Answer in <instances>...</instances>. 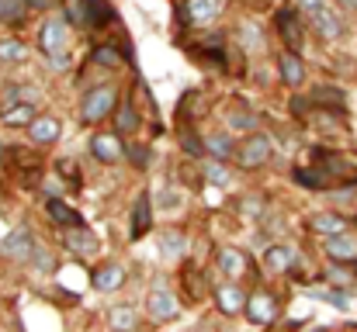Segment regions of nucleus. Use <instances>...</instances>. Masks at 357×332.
<instances>
[{
    "instance_id": "nucleus-1",
    "label": "nucleus",
    "mask_w": 357,
    "mask_h": 332,
    "mask_svg": "<svg viewBox=\"0 0 357 332\" xmlns=\"http://www.w3.org/2000/svg\"><path fill=\"white\" fill-rule=\"evenodd\" d=\"M112 111H115V87H94V90H87V97L80 104V118L94 125V121L108 118Z\"/></svg>"
},
{
    "instance_id": "nucleus-2",
    "label": "nucleus",
    "mask_w": 357,
    "mask_h": 332,
    "mask_svg": "<svg viewBox=\"0 0 357 332\" xmlns=\"http://www.w3.org/2000/svg\"><path fill=\"white\" fill-rule=\"evenodd\" d=\"M271 156H274V149H271V139L267 135H250V139H243V145L236 149V163L243 170L264 166Z\"/></svg>"
},
{
    "instance_id": "nucleus-3",
    "label": "nucleus",
    "mask_w": 357,
    "mask_h": 332,
    "mask_svg": "<svg viewBox=\"0 0 357 332\" xmlns=\"http://www.w3.org/2000/svg\"><path fill=\"white\" fill-rule=\"evenodd\" d=\"M309 21H312V28L319 31V38H340V35H344V21H340V14H337L333 7H316V10L309 14Z\"/></svg>"
},
{
    "instance_id": "nucleus-4",
    "label": "nucleus",
    "mask_w": 357,
    "mask_h": 332,
    "mask_svg": "<svg viewBox=\"0 0 357 332\" xmlns=\"http://www.w3.org/2000/svg\"><path fill=\"white\" fill-rule=\"evenodd\" d=\"M63 45H66V17H49V21L42 24V49H45L49 59H52V56L63 52Z\"/></svg>"
},
{
    "instance_id": "nucleus-5",
    "label": "nucleus",
    "mask_w": 357,
    "mask_h": 332,
    "mask_svg": "<svg viewBox=\"0 0 357 332\" xmlns=\"http://www.w3.org/2000/svg\"><path fill=\"white\" fill-rule=\"evenodd\" d=\"M146 312H149L156 322H170V319L177 315V301H174L170 291L156 287V291H149V298H146Z\"/></svg>"
},
{
    "instance_id": "nucleus-6",
    "label": "nucleus",
    "mask_w": 357,
    "mask_h": 332,
    "mask_svg": "<svg viewBox=\"0 0 357 332\" xmlns=\"http://www.w3.org/2000/svg\"><path fill=\"white\" fill-rule=\"evenodd\" d=\"M274 298L271 294H264V291H253L250 298H246V315H250V322H257V326H267V322H274Z\"/></svg>"
},
{
    "instance_id": "nucleus-7",
    "label": "nucleus",
    "mask_w": 357,
    "mask_h": 332,
    "mask_svg": "<svg viewBox=\"0 0 357 332\" xmlns=\"http://www.w3.org/2000/svg\"><path fill=\"white\" fill-rule=\"evenodd\" d=\"M98 291H119L121 284H125V274H121V267H115V263H105V267H98L94 270V280H91Z\"/></svg>"
},
{
    "instance_id": "nucleus-8",
    "label": "nucleus",
    "mask_w": 357,
    "mask_h": 332,
    "mask_svg": "<svg viewBox=\"0 0 357 332\" xmlns=\"http://www.w3.org/2000/svg\"><path fill=\"white\" fill-rule=\"evenodd\" d=\"M215 301H219V312H222V315H236V312H243V308H246V294L239 291L236 284H226V287H219Z\"/></svg>"
},
{
    "instance_id": "nucleus-9",
    "label": "nucleus",
    "mask_w": 357,
    "mask_h": 332,
    "mask_svg": "<svg viewBox=\"0 0 357 332\" xmlns=\"http://www.w3.org/2000/svg\"><path fill=\"white\" fill-rule=\"evenodd\" d=\"M45 212H49V219L59 221L63 228H84V219H80V212H73L70 205H63L59 198H52L49 205H45Z\"/></svg>"
},
{
    "instance_id": "nucleus-10",
    "label": "nucleus",
    "mask_w": 357,
    "mask_h": 332,
    "mask_svg": "<svg viewBox=\"0 0 357 332\" xmlns=\"http://www.w3.org/2000/svg\"><path fill=\"white\" fill-rule=\"evenodd\" d=\"M278 28H281V38L288 42V49L295 52V49L302 45V24H298L295 10H281V14H278Z\"/></svg>"
},
{
    "instance_id": "nucleus-11",
    "label": "nucleus",
    "mask_w": 357,
    "mask_h": 332,
    "mask_svg": "<svg viewBox=\"0 0 357 332\" xmlns=\"http://www.w3.org/2000/svg\"><path fill=\"white\" fill-rule=\"evenodd\" d=\"M219 14V0H184V17L195 24H205Z\"/></svg>"
},
{
    "instance_id": "nucleus-12",
    "label": "nucleus",
    "mask_w": 357,
    "mask_h": 332,
    "mask_svg": "<svg viewBox=\"0 0 357 332\" xmlns=\"http://www.w3.org/2000/svg\"><path fill=\"white\" fill-rule=\"evenodd\" d=\"M149 225H153V205H149V194H142V198L135 201V212H132V239L146 235Z\"/></svg>"
},
{
    "instance_id": "nucleus-13",
    "label": "nucleus",
    "mask_w": 357,
    "mask_h": 332,
    "mask_svg": "<svg viewBox=\"0 0 357 332\" xmlns=\"http://www.w3.org/2000/svg\"><path fill=\"white\" fill-rule=\"evenodd\" d=\"M219 267H222L226 277H243L246 274V256L233 246H226V249H219Z\"/></svg>"
},
{
    "instance_id": "nucleus-14",
    "label": "nucleus",
    "mask_w": 357,
    "mask_h": 332,
    "mask_svg": "<svg viewBox=\"0 0 357 332\" xmlns=\"http://www.w3.org/2000/svg\"><path fill=\"white\" fill-rule=\"evenodd\" d=\"M281 80L291 84V87H298L305 80V66H302V59L295 52H281Z\"/></svg>"
},
{
    "instance_id": "nucleus-15",
    "label": "nucleus",
    "mask_w": 357,
    "mask_h": 332,
    "mask_svg": "<svg viewBox=\"0 0 357 332\" xmlns=\"http://www.w3.org/2000/svg\"><path fill=\"white\" fill-rule=\"evenodd\" d=\"M0 121L10 125V128L31 125V121H35V108H31V104H7V108L0 111Z\"/></svg>"
},
{
    "instance_id": "nucleus-16",
    "label": "nucleus",
    "mask_w": 357,
    "mask_h": 332,
    "mask_svg": "<svg viewBox=\"0 0 357 332\" xmlns=\"http://www.w3.org/2000/svg\"><path fill=\"white\" fill-rule=\"evenodd\" d=\"M28 132H31L35 142L45 145V142H56V139H59V121H56V118H35V121L28 125Z\"/></svg>"
},
{
    "instance_id": "nucleus-17",
    "label": "nucleus",
    "mask_w": 357,
    "mask_h": 332,
    "mask_svg": "<svg viewBox=\"0 0 357 332\" xmlns=\"http://www.w3.org/2000/svg\"><path fill=\"white\" fill-rule=\"evenodd\" d=\"M326 253H330V260H337V263H351V260H357V246L351 239H344V235H333V239L326 242Z\"/></svg>"
},
{
    "instance_id": "nucleus-18",
    "label": "nucleus",
    "mask_w": 357,
    "mask_h": 332,
    "mask_svg": "<svg viewBox=\"0 0 357 332\" xmlns=\"http://www.w3.org/2000/svg\"><path fill=\"white\" fill-rule=\"evenodd\" d=\"M309 228L333 239V235H344V232H347V221L340 219V215H316V219L309 221Z\"/></svg>"
},
{
    "instance_id": "nucleus-19",
    "label": "nucleus",
    "mask_w": 357,
    "mask_h": 332,
    "mask_svg": "<svg viewBox=\"0 0 357 332\" xmlns=\"http://www.w3.org/2000/svg\"><path fill=\"white\" fill-rule=\"evenodd\" d=\"M63 242H66V249H73V253H94V235H91L87 228H66V232H63Z\"/></svg>"
},
{
    "instance_id": "nucleus-20",
    "label": "nucleus",
    "mask_w": 357,
    "mask_h": 332,
    "mask_svg": "<svg viewBox=\"0 0 357 332\" xmlns=\"http://www.w3.org/2000/svg\"><path fill=\"white\" fill-rule=\"evenodd\" d=\"M91 149H94V156L105 159V163H115V159L121 156V145H119L115 135H98V139L91 142Z\"/></svg>"
},
{
    "instance_id": "nucleus-21",
    "label": "nucleus",
    "mask_w": 357,
    "mask_h": 332,
    "mask_svg": "<svg viewBox=\"0 0 357 332\" xmlns=\"http://www.w3.org/2000/svg\"><path fill=\"white\" fill-rule=\"evenodd\" d=\"M3 249H7V256H14V260L28 256V253H31V235H28V228H17V232L3 242Z\"/></svg>"
},
{
    "instance_id": "nucleus-22",
    "label": "nucleus",
    "mask_w": 357,
    "mask_h": 332,
    "mask_svg": "<svg viewBox=\"0 0 357 332\" xmlns=\"http://www.w3.org/2000/svg\"><path fill=\"white\" fill-rule=\"evenodd\" d=\"M291 263H295V249H291V246H271V249H267V267H271V270L281 274V270H288Z\"/></svg>"
},
{
    "instance_id": "nucleus-23",
    "label": "nucleus",
    "mask_w": 357,
    "mask_h": 332,
    "mask_svg": "<svg viewBox=\"0 0 357 332\" xmlns=\"http://www.w3.org/2000/svg\"><path fill=\"white\" fill-rule=\"evenodd\" d=\"M105 21H112V7L105 0H87V28H101Z\"/></svg>"
},
{
    "instance_id": "nucleus-24",
    "label": "nucleus",
    "mask_w": 357,
    "mask_h": 332,
    "mask_svg": "<svg viewBox=\"0 0 357 332\" xmlns=\"http://www.w3.org/2000/svg\"><path fill=\"white\" fill-rule=\"evenodd\" d=\"M295 180H298L302 187H316V191L330 187V177H326L323 170H295Z\"/></svg>"
},
{
    "instance_id": "nucleus-25",
    "label": "nucleus",
    "mask_w": 357,
    "mask_h": 332,
    "mask_svg": "<svg viewBox=\"0 0 357 332\" xmlns=\"http://www.w3.org/2000/svg\"><path fill=\"white\" fill-rule=\"evenodd\" d=\"M94 63L105 66V70H115V66H121V52L115 45H98L94 49Z\"/></svg>"
},
{
    "instance_id": "nucleus-26",
    "label": "nucleus",
    "mask_w": 357,
    "mask_h": 332,
    "mask_svg": "<svg viewBox=\"0 0 357 332\" xmlns=\"http://www.w3.org/2000/svg\"><path fill=\"white\" fill-rule=\"evenodd\" d=\"M112 326H115V332H132L135 329V312L125 308V305L115 308V312H112Z\"/></svg>"
},
{
    "instance_id": "nucleus-27",
    "label": "nucleus",
    "mask_w": 357,
    "mask_h": 332,
    "mask_svg": "<svg viewBox=\"0 0 357 332\" xmlns=\"http://www.w3.org/2000/svg\"><path fill=\"white\" fill-rule=\"evenodd\" d=\"M24 59V45L21 42H0V63H21Z\"/></svg>"
},
{
    "instance_id": "nucleus-28",
    "label": "nucleus",
    "mask_w": 357,
    "mask_h": 332,
    "mask_svg": "<svg viewBox=\"0 0 357 332\" xmlns=\"http://www.w3.org/2000/svg\"><path fill=\"white\" fill-rule=\"evenodd\" d=\"M66 17L80 28H87V0H66Z\"/></svg>"
},
{
    "instance_id": "nucleus-29",
    "label": "nucleus",
    "mask_w": 357,
    "mask_h": 332,
    "mask_svg": "<svg viewBox=\"0 0 357 332\" xmlns=\"http://www.w3.org/2000/svg\"><path fill=\"white\" fill-rule=\"evenodd\" d=\"M181 246H184V235H181V232H167V235L160 239L163 256H181Z\"/></svg>"
},
{
    "instance_id": "nucleus-30",
    "label": "nucleus",
    "mask_w": 357,
    "mask_h": 332,
    "mask_svg": "<svg viewBox=\"0 0 357 332\" xmlns=\"http://www.w3.org/2000/svg\"><path fill=\"white\" fill-rule=\"evenodd\" d=\"M21 10H24V0H0V21H17L21 17Z\"/></svg>"
},
{
    "instance_id": "nucleus-31",
    "label": "nucleus",
    "mask_w": 357,
    "mask_h": 332,
    "mask_svg": "<svg viewBox=\"0 0 357 332\" xmlns=\"http://www.w3.org/2000/svg\"><path fill=\"white\" fill-rule=\"evenodd\" d=\"M208 149H212L219 159H229V156H233V142H229L226 135H212V139H208Z\"/></svg>"
},
{
    "instance_id": "nucleus-32",
    "label": "nucleus",
    "mask_w": 357,
    "mask_h": 332,
    "mask_svg": "<svg viewBox=\"0 0 357 332\" xmlns=\"http://www.w3.org/2000/svg\"><path fill=\"white\" fill-rule=\"evenodd\" d=\"M135 125H139V114H135V108H132V104H125V108L119 111V121H115V128H119V132H132Z\"/></svg>"
},
{
    "instance_id": "nucleus-33",
    "label": "nucleus",
    "mask_w": 357,
    "mask_h": 332,
    "mask_svg": "<svg viewBox=\"0 0 357 332\" xmlns=\"http://www.w3.org/2000/svg\"><path fill=\"white\" fill-rule=\"evenodd\" d=\"M205 173H208V180H212L215 187H226V184H229V173L222 170V163H208Z\"/></svg>"
},
{
    "instance_id": "nucleus-34",
    "label": "nucleus",
    "mask_w": 357,
    "mask_h": 332,
    "mask_svg": "<svg viewBox=\"0 0 357 332\" xmlns=\"http://www.w3.org/2000/svg\"><path fill=\"white\" fill-rule=\"evenodd\" d=\"M312 101H330V104H344V94H340V90H330V87H319V90H312Z\"/></svg>"
},
{
    "instance_id": "nucleus-35",
    "label": "nucleus",
    "mask_w": 357,
    "mask_h": 332,
    "mask_svg": "<svg viewBox=\"0 0 357 332\" xmlns=\"http://www.w3.org/2000/svg\"><path fill=\"white\" fill-rule=\"evenodd\" d=\"M260 212H264V201H260V198H246V201H243V215H246V219H257Z\"/></svg>"
},
{
    "instance_id": "nucleus-36",
    "label": "nucleus",
    "mask_w": 357,
    "mask_h": 332,
    "mask_svg": "<svg viewBox=\"0 0 357 332\" xmlns=\"http://www.w3.org/2000/svg\"><path fill=\"white\" fill-rule=\"evenodd\" d=\"M184 149H188V152H198V156H202V142H195V135H191V132L184 135Z\"/></svg>"
},
{
    "instance_id": "nucleus-37",
    "label": "nucleus",
    "mask_w": 357,
    "mask_h": 332,
    "mask_svg": "<svg viewBox=\"0 0 357 332\" xmlns=\"http://www.w3.org/2000/svg\"><path fill=\"white\" fill-rule=\"evenodd\" d=\"M298 7H302L305 14H312L316 7H323V0H298Z\"/></svg>"
},
{
    "instance_id": "nucleus-38",
    "label": "nucleus",
    "mask_w": 357,
    "mask_h": 332,
    "mask_svg": "<svg viewBox=\"0 0 357 332\" xmlns=\"http://www.w3.org/2000/svg\"><path fill=\"white\" fill-rule=\"evenodd\" d=\"M49 63H52V70H63V66H66V63H70V59H66V56H63V52H59V56H52V59H49Z\"/></svg>"
},
{
    "instance_id": "nucleus-39",
    "label": "nucleus",
    "mask_w": 357,
    "mask_h": 332,
    "mask_svg": "<svg viewBox=\"0 0 357 332\" xmlns=\"http://www.w3.org/2000/svg\"><path fill=\"white\" fill-rule=\"evenodd\" d=\"M24 3H31L35 10H45V7H52V0H24Z\"/></svg>"
},
{
    "instance_id": "nucleus-40",
    "label": "nucleus",
    "mask_w": 357,
    "mask_h": 332,
    "mask_svg": "<svg viewBox=\"0 0 357 332\" xmlns=\"http://www.w3.org/2000/svg\"><path fill=\"white\" fill-rule=\"evenodd\" d=\"M340 7H347V10H357V0H340Z\"/></svg>"
},
{
    "instance_id": "nucleus-41",
    "label": "nucleus",
    "mask_w": 357,
    "mask_h": 332,
    "mask_svg": "<svg viewBox=\"0 0 357 332\" xmlns=\"http://www.w3.org/2000/svg\"><path fill=\"white\" fill-rule=\"evenodd\" d=\"M312 332H330V329H312Z\"/></svg>"
},
{
    "instance_id": "nucleus-42",
    "label": "nucleus",
    "mask_w": 357,
    "mask_h": 332,
    "mask_svg": "<svg viewBox=\"0 0 357 332\" xmlns=\"http://www.w3.org/2000/svg\"><path fill=\"white\" fill-rule=\"evenodd\" d=\"M354 270H357V263H354Z\"/></svg>"
}]
</instances>
